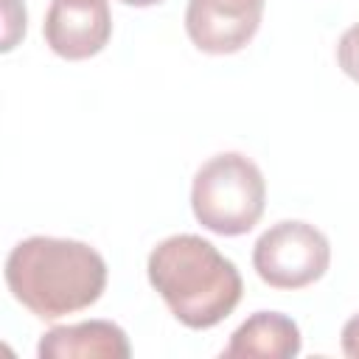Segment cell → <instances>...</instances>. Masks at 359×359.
I'll list each match as a JSON object with an SVG mask.
<instances>
[{
  "label": "cell",
  "instance_id": "cell-6",
  "mask_svg": "<svg viewBox=\"0 0 359 359\" xmlns=\"http://www.w3.org/2000/svg\"><path fill=\"white\" fill-rule=\"evenodd\" d=\"M42 34L56 56L67 62L90 59L112 36L109 0H50Z\"/></svg>",
  "mask_w": 359,
  "mask_h": 359
},
{
  "label": "cell",
  "instance_id": "cell-10",
  "mask_svg": "<svg viewBox=\"0 0 359 359\" xmlns=\"http://www.w3.org/2000/svg\"><path fill=\"white\" fill-rule=\"evenodd\" d=\"M3 50H11L25 34V6L20 0H3Z\"/></svg>",
  "mask_w": 359,
  "mask_h": 359
},
{
  "label": "cell",
  "instance_id": "cell-11",
  "mask_svg": "<svg viewBox=\"0 0 359 359\" xmlns=\"http://www.w3.org/2000/svg\"><path fill=\"white\" fill-rule=\"evenodd\" d=\"M342 353L351 359H359V314H353L342 325Z\"/></svg>",
  "mask_w": 359,
  "mask_h": 359
},
{
  "label": "cell",
  "instance_id": "cell-8",
  "mask_svg": "<svg viewBox=\"0 0 359 359\" xmlns=\"http://www.w3.org/2000/svg\"><path fill=\"white\" fill-rule=\"evenodd\" d=\"M300 328L292 317L280 311H255L250 314L230 337V345L222 351L227 359H292L300 353Z\"/></svg>",
  "mask_w": 359,
  "mask_h": 359
},
{
  "label": "cell",
  "instance_id": "cell-2",
  "mask_svg": "<svg viewBox=\"0 0 359 359\" xmlns=\"http://www.w3.org/2000/svg\"><path fill=\"white\" fill-rule=\"evenodd\" d=\"M146 272L171 314L194 331L213 328L230 317L244 292L236 264L194 233L163 238L149 252Z\"/></svg>",
  "mask_w": 359,
  "mask_h": 359
},
{
  "label": "cell",
  "instance_id": "cell-12",
  "mask_svg": "<svg viewBox=\"0 0 359 359\" xmlns=\"http://www.w3.org/2000/svg\"><path fill=\"white\" fill-rule=\"evenodd\" d=\"M118 3L135 6V8H149V6H157V3H163V0H118Z\"/></svg>",
  "mask_w": 359,
  "mask_h": 359
},
{
  "label": "cell",
  "instance_id": "cell-4",
  "mask_svg": "<svg viewBox=\"0 0 359 359\" xmlns=\"http://www.w3.org/2000/svg\"><path fill=\"white\" fill-rule=\"evenodd\" d=\"M331 244L309 222L286 219L261 233L252 247V266L272 289H303L325 275Z\"/></svg>",
  "mask_w": 359,
  "mask_h": 359
},
{
  "label": "cell",
  "instance_id": "cell-9",
  "mask_svg": "<svg viewBox=\"0 0 359 359\" xmlns=\"http://www.w3.org/2000/svg\"><path fill=\"white\" fill-rule=\"evenodd\" d=\"M337 62H339L342 73L359 84V22L351 25V28L339 36V45H337Z\"/></svg>",
  "mask_w": 359,
  "mask_h": 359
},
{
  "label": "cell",
  "instance_id": "cell-1",
  "mask_svg": "<svg viewBox=\"0 0 359 359\" xmlns=\"http://www.w3.org/2000/svg\"><path fill=\"white\" fill-rule=\"evenodd\" d=\"M6 286L39 320L93 306L107 289V261L87 241L31 236L6 258Z\"/></svg>",
  "mask_w": 359,
  "mask_h": 359
},
{
  "label": "cell",
  "instance_id": "cell-3",
  "mask_svg": "<svg viewBox=\"0 0 359 359\" xmlns=\"http://www.w3.org/2000/svg\"><path fill=\"white\" fill-rule=\"evenodd\" d=\"M266 208V180L261 168L238 151H222L202 163L191 185L196 222L216 236L250 233Z\"/></svg>",
  "mask_w": 359,
  "mask_h": 359
},
{
  "label": "cell",
  "instance_id": "cell-7",
  "mask_svg": "<svg viewBox=\"0 0 359 359\" xmlns=\"http://www.w3.org/2000/svg\"><path fill=\"white\" fill-rule=\"evenodd\" d=\"M36 353L39 359H126L132 348L121 325L109 320H84L45 331Z\"/></svg>",
  "mask_w": 359,
  "mask_h": 359
},
{
  "label": "cell",
  "instance_id": "cell-5",
  "mask_svg": "<svg viewBox=\"0 0 359 359\" xmlns=\"http://www.w3.org/2000/svg\"><path fill=\"white\" fill-rule=\"evenodd\" d=\"M266 0H188L185 34L213 56L241 50L258 31Z\"/></svg>",
  "mask_w": 359,
  "mask_h": 359
}]
</instances>
